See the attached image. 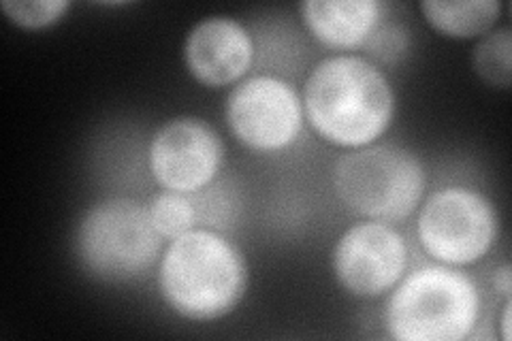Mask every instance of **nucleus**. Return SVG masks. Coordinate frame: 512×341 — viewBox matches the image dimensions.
<instances>
[{"label":"nucleus","mask_w":512,"mask_h":341,"mask_svg":"<svg viewBox=\"0 0 512 341\" xmlns=\"http://www.w3.org/2000/svg\"><path fill=\"white\" fill-rule=\"evenodd\" d=\"M188 75L205 88L235 86L256 60L252 30L231 15H207L192 26L182 45Z\"/></svg>","instance_id":"obj_10"},{"label":"nucleus","mask_w":512,"mask_h":341,"mask_svg":"<svg viewBox=\"0 0 512 341\" xmlns=\"http://www.w3.org/2000/svg\"><path fill=\"white\" fill-rule=\"evenodd\" d=\"M367 58L374 60H393L408 52V30L402 24H391L384 20L380 28L374 32L370 43L365 45Z\"/></svg>","instance_id":"obj_16"},{"label":"nucleus","mask_w":512,"mask_h":341,"mask_svg":"<svg viewBox=\"0 0 512 341\" xmlns=\"http://www.w3.org/2000/svg\"><path fill=\"white\" fill-rule=\"evenodd\" d=\"M331 186L338 201L363 220L404 222L427 194V169L412 150L372 143L335 160Z\"/></svg>","instance_id":"obj_5"},{"label":"nucleus","mask_w":512,"mask_h":341,"mask_svg":"<svg viewBox=\"0 0 512 341\" xmlns=\"http://www.w3.org/2000/svg\"><path fill=\"white\" fill-rule=\"evenodd\" d=\"M483 318V290L459 267L408 269L384 297L382 327L395 341H463Z\"/></svg>","instance_id":"obj_3"},{"label":"nucleus","mask_w":512,"mask_h":341,"mask_svg":"<svg viewBox=\"0 0 512 341\" xmlns=\"http://www.w3.org/2000/svg\"><path fill=\"white\" fill-rule=\"evenodd\" d=\"M154 229L165 241L180 237L197 226V207L192 197L171 190H160L148 203Z\"/></svg>","instance_id":"obj_14"},{"label":"nucleus","mask_w":512,"mask_h":341,"mask_svg":"<svg viewBox=\"0 0 512 341\" xmlns=\"http://www.w3.org/2000/svg\"><path fill=\"white\" fill-rule=\"evenodd\" d=\"M425 22L446 39L476 41L498 26L502 0H421Z\"/></svg>","instance_id":"obj_12"},{"label":"nucleus","mask_w":512,"mask_h":341,"mask_svg":"<svg viewBox=\"0 0 512 341\" xmlns=\"http://www.w3.org/2000/svg\"><path fill=\"white\" fill-rule=\"evenodd\" d=\"M165 243L154 229L148 205L128 197L96 201L79 216L73 231L79 269L103 284L146 278L163 256Z\"/></svg>","instance_id":"obj_4"},{"label":"nucleus","mask_w":512,"mask_h":341,"mask_svg":"<svg viewBox=\"0 0 512 341\" xmlns=\"http://www.w3.org/2000/svg\"><path fill=\"white\" fill-rule=\"evenodd\" d=\"M5 18L22 30H43L56 26L71 9L69 0H3Z\"/></svg>","instance_id":"obj_15"},{"label":"nucleus","mask_w":512,"mask_h":341,"mask_svg":"<svg viewBox=\"0 0 512 341\" xmlns=\"http://www.w3.org/2000/svg\"><path fill=\"white\" fill-rule=\"evenodd\" d=\"M312 131L329 145L359 150L378 143L397 116V94L378 62L333 54L314 64L301 90Z\"/></svg>","instance_id":"obj_1"},{"label":"nucleus","mask_w":512,"mask_h":341,"mask_svg":"<svg viewBox=\"0 0 512 341\" xmlns=\"http://www.w3.org/2000/svg\"><path fill=\"white\" fill-rule=\"evenodd\" d=\"M493 288L502 299H512V267L508 263L493 271Z\"/></svg>","instance_id":"obj_17"},{"label":"nucleus","mask_w":512,"mask_h":341,"mask_svg":"<svg viewBox=\"0 0 512 341\" xmlns=\"http://www.w3.org/2000/svg\"><path fill=\"white\" fill-rule=\"evenodd\" d=\"M250 284L244 252L214 229H195L171 239L156 265L158 295L190 322L227 318L242 305Z\"/></svg>","instance_id":"obj_2"},{"label":"nucleus","mask_w":512,"mask_h":341,"mask_svg":"<svg viewBox=\"0 0 512 341\" xmlns=\"http://www.w3.org/2000/svg\"><path fill=\"white\" fill-rule=\"evenodd\" d=\"M297 11L308 35L338 54L365 50L387 20V5L380 0H303Z\"/></svg>","instance_id":"obj_11"},{"label":"nucleus","mask_w":512,"mask_h":341,"mask_svg":"<svg viewBox=\"0 0 512 341\" xmlns=\"http://www.w3.org/2000/svg\"><path fill=\"white\" fill-rule=\"evenodd\" d=\"M229 133L254 154L291 150L306 128L301 92L274 73L244 77L224 101Z\"/></svg>","instance_id":"obj_7"},{"label":"nucleus","mask_w":512,"mask_h":341,"mask_svg":"<svg viewBox=\"0 0 512 341\" xmlns=\"http://www.w3.org/2000/svg\"><path fill=\"white\" fill-rule=\"evenodd\" d=\"M408 269V241L387 222L363 220L348 226L331 252L335 282L357 299L387 297Z\"/></svg>","instance_id":"obj_8"},{"label":"nucleus","mask_w":512,"mask_h":341,"mask_svg":"<svg viewBox=\"0 0 512 341\" xmlns=\"http://www.w3.org/2000/svg\"><path fill=\"white\" fill-rule=\"evenodd\" d=\"M224 165V141L197 116H178L160 124L148 143L152 180L171 192L195 197L210 188Z\"/></svg>","instance_id":"obj_9"},{"label":"nucleus","mask_w":512,"mask_h":341,"mask_svg":"<svg viewBox=\"0 0 512 341\" xmlns=\"http://www.w3.org/2000/svg\"><path fill=\"white\" fill-rule=\"evenodd\" d=\"M510 305L512 299H504L502 314H500V339L510 341Z\"/></svg>","instance_id":"obj_18"},{"label":"nucleus","mask_w":512,"mask_h":341,"mask_svg":"<svg viewBox=\"0 0 512 341\" xmlns=\"http://www.w3.org/2000/svg\"><path fill=\"white\" fill-rule=\"evenodd\" d=\"M470 60L483 84L508 90L512 84V30L508 26H495L487 35L476 39Z\"/></svg>","instance_id":"obj_13"},{"label":"nucleus","mask_w":512,"mask_h":341,"mask_svg":"<svg viewBox=\"0 0 512 341\" xmlns=\"http://www.w3.org/2000/svg\"><path fill=\"white\" fill-rule=\"evenodd\" d=\"M414 216L416 239L429 261L459 269L483 261L502 231L498 207L470 186H442L425 194Z\"/></svg>","instance_id":"obj_6"}]
</instances>
